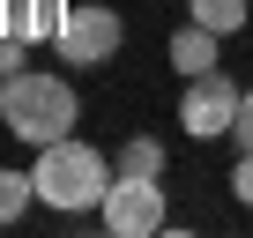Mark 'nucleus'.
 Wrapping results in <instances>:
<instances>
[{
    "mask_svg": "<svg viewBox=\"0 0 253 238\" xmlns=\"http://www.w3.org/2000/svg\"><path fill=\"white\" fill-rule=\"evenodd\" d=\"M30 179H38V201H45V208H60V216H82V208H97V201H104V186L119 179V164H112L97 142H75V134H60V142H45V149H38Z\"/></svg>",
    "mask_w": 253,
    "mask_h": 238,
    "instance_id": "obj_1",
    "label": "nucleus"
},
{
    "mask_svg": "<svg viewBox=\"0 0 253 238\" xmlns=\"http://www.w3.org/2000/svg\"><path fill=\"white\" fill-rule=\"evenodd\" d=\"M75 89L60 82V75H38V67H23V75H8L0 82V119H8V134L15 142H30V149H45V142H60V134H75Z\"/></svg>",
    "mask_w": 253,
    "mask_h": 238,
    "instance_id": "obj_2",
    "label": "nucleus"
},
{
    "mask_svg": "<svg viewBox=\"0 0 253 238\" xmlns=\"http://www.w3.org/2000/svg\"><path fill=\"white\" fill-rule=\"evenodd\" d=\"M52 45H60L67 67H104V60L126 45V23H119L112 0H67V23H60Z\"/></svg>",
    "mask_w": 253,
    "mask_h": 238,
    "instance_id": "obj_3",
    "label": "nucleus"
},
{
    "mask_svg": "<svg viewBox=\"0 0 253 238\" xmlns=\"http://www.w3.org/2000/svg\"><path fill=\"white\" fill-rule=\"evenodd\" d=\"M97 223L112 238H157L164 231V179H134V171H119L97 201Z\"/></svg>",
    "mask_w": 253,
    "mask_h": 238,
    "instance_id": "obj_4",
    "label": "nucleus"
},
{
    "mask_svg": "<svg viewBox=\"0 0 253 238\" xmlns=\"http://www.w3.org/2000/svg\"><path fill=\"white\" fill-rule=\"evenodd\" d=\"M238 82L223 75V67H209V75H186V97H179V127L194 134V142H223L231 127H238Z\"/></svg>",
    "mask_w": 253,
    "mask_h": 238,
    "instance_id": "obj_5",
    "label": "nucleus"
},
{
    "mask_svg": "<svg viewBox=\"0 0 253 238\" xmlns=\"http://www.w3.org/2000/svg\"><path fill=\"white\" fill-rule=\"evenodd\" d=\"M67 23V0H0V38H23V45H52Z\"/></svg>",
    "mask_w": 253,
    "mask_h": 238,
    "instance_id": "obj_6",
    "label": "nucleus"
},
{
    "mask_svg": "<svg viewBox=\"0 0 253 238\" xmlns=\"http://www.w3.org/2000/svg\"><path fill=\"white\" fill-rule=\"evenodd\" d=\"M216 45H223V38H216L209 23H194V15H186V23L171 30V45H164V60H171L179 75H209V67H223V60H216Z\"/></svg>",
    "mask_w": 253,
    "mask_h": 238,
    "instance_id": "obj_7",
    "label": "nucleus"
},
{
    "mask_svg": "<svg viewBox=\"0 0 253 238\" xmlns=\"http://www.w3.org/2000/svg\"><path fill=\"white\" fill-rule=\"evenodd\" d=\"M112 164H119V171H134V179H164V164H171V157H164V142H157V134H126Z\"/></svg>",
    "mask_w": 253,
    "mask_h": 238,
    "instance_id": "obj_8",
    "label": "nucleus"
},
{
    "mask_svg": "<svg viewBox=\"0 0 253 238\" xmlns=\"http://www.w3.org/2000/svg\"><path fill=\"white\" fill-rule=\"evenodd\" d=\"M186 15H194V23H209L216 38H238V30H246V15H253V0H186Z\"/></svg>",
    "mask_w": 253,
    "mask_h": 238,
    "instance_id": "obj_9",
    "label": "nucleus"
},
{
    "mask_svg": "<svg viewBox=\"0 0 253 238\" xmlns=\"http://www.w3.org/2000/svg\"><path fill=\"white\" fill-rule=\"evenodd\" d=\"M30 201H38V179H30V171H8V164H0V223H15Z\"/></svg>",
    "mask_w": 253,
    "mask_h": 238,
    "instance_id": "obj_10",
    "label": "nucleus"
},
{
    "mask_svg": "<svg viewBox=\"0 0 253 238\" xmlns=\"http://www.w3.org/2000/svg\"><path fill=\"white\" fill-rule=\"evenodd\" d=\"M231 194L253 208V149H238V171H231Z\"/></svg>",
    "mask_w": 253,
    "mask_h": 238,
    "instance_id": "obj_11",
    "label": "nucleus"
},
{
    "mask_svg": "<svg viewBox=\"0 0 253 238\" xmlns=\"http://www.w3.org/2000/svg\"><path fill=\"white\" fill-rule=\"evenodd\" d=\"M23 52H30L23 38H0V82H8V75H23Z\"/></svg>",
    "mask_w": 253,
    "mask_h": 238,
    "instance_id": "obj_12",
    "label": "nucleus"
},
{
    "mask_svg": "<svg viewBox=\"0 0 253 238\" xmlns=\"http://www.w3.org/2000/svg\"><path fill=\"white\" fill-rule=\"evenodd\" d=\"M231 142H238V149H253V89L238 97V127H231Z\"/></svg>",
    "mask_w": 253,
    "mask_h": 238,
    "instance_id": "obj_13",
    "label": "nucleus"
}]
</instances>
